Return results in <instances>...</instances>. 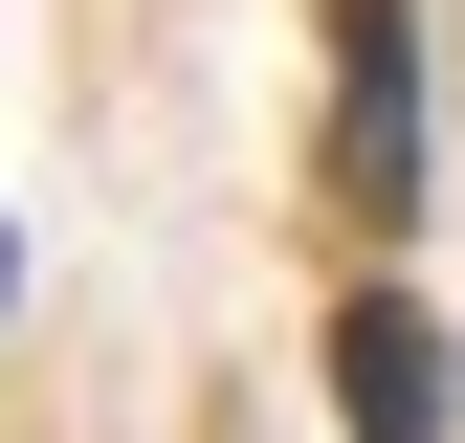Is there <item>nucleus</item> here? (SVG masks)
<instances>
[{"label": "nucleus", "instance_id": "obj_1", "mask_svg": "<svg viewBox=\"0 0 465 443\" xmlns=\"http://www.w3.org/2000/svg\"><path fill=\"white\" fill-rule=\"evenodd\" d=\"M332 178L421 200V44H399V0H332Z\"/></svg>", "mask_w": 465, "mask_h": 443}, {"label": "nucleus", "instance_id": "obj_2", "mask_svg": "<svg viewBox=\"0 0 465 443\" xmlns=\"http://www.w3.org/2000/svg\"><path fill=\"white\" fill-rule=\"evenodd\" d=\"M443 399H465V377H443L421 289H355V310H332V421H355V443H443Z\"/></svg>", "mask_w": 465, "mask_h": 443}]
</instances>
